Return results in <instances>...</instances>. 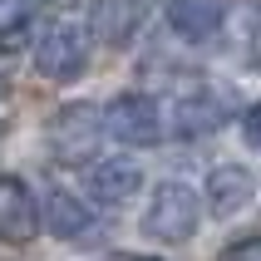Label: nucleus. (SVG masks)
Returning <instances> with one entry per match:
<instances>
[{
    "label": "nucleus",
    "instance_id": "obj_8",
    "mask_svg": "<svg viewBox=\"0 0 261 261\" xmlns=\"http://www.w3.org/2000/svg\"><path fill=\"white\" fill-rule=\"evenodd\" d=\"M143 188V168L133 158H94L84 163V192L99 207H123L128 197H138Z\"/></svg>",
    "mask_w": 261,
    "mask_h": 261
},
{
    "label": "nucleus",
    "instance_id": "obj_15",
    "mask_svg": "<svg viewBox=\"0 0 261 261\" xmlns=\"http://www.w3.org/2000/svg\"><path fill=\"white\" fill-rule=\"evenodd\" d=\"M20 15H25V10H20V0H0V30L10 25V20H20Z\"/></svg>",
    "mask_w": 261,
    "mask_h": 261
},
{
    "label": "nucleus",
    "instance_id": "obj_10",
    "mask_svg": "<svg viewBox=\"0 0 261 261\" xmlns=\"http://www.w3.org/2000/svg\"><path fill=\"white\" fill-rule=\"evenodd\" d=\"M222 20H227V0H168V25L188 44L212 40L222 30Z\"/></svg>",
    "mask_w": 261,
    "mask_h": 261
},
{
    "label": "nucleus",
    "instance_id": "obj_12",
    "mask_svg": "<svg viewBox=\"0 0 261 261\" xmlns=\"http://www.w3.org/2000/svg\"><path fill=\"white\" fill-rule=\"evenodd\" d=\"M30 35H35V20H30V15H20V20H10V25L0 30V55H20Z\"/></svg>",
    "mask_w": 261,
    "mask_h": 261
},
{
    "label": "nucleus",
    "instance_id": "obj_3",
    "mask_svg": "<svg viewBox=\"0 0 261 261\" xmlns=\"http://www.w3.org/2000/svg\"><path fill=\"white\" fill-rule=\"evenodd\" d=\"M103 133L118 138L123 148L163 143V138H168V128H163V99L158 94H143V89L109 99V109H103Z\"/></svg>",
    "mask_w": 261,
    "mask_h": 261
},
{
    "label": "nucleus",
    "instance_id": "obj_16",
    "mask_svg": "<svg viewBox=\"0 0 261 261\" xmlns=\"http://www.w3.org/2000/svg\"><path fill=\"white\" fill-rule=\"evenodd\" d=\"M109 261H153V256H109Z\"/></svg>",
    "mask_w": 261,
    "mask_h": 261
},
{
    "label": "nucleus",
    "instance_id": "obj_9",
    "mask_svg": "<svg viewBox=\"0 0 261 261\" xmlns=\"http://www.w3.org/2000/svg\"><path fill=\"white\" fill-rule=\"evenodd\" d=\"M251 197H256V177H251L242 163H222V168L207 173V212H212V217L247 212Z\"/></svg>",
    "mask_w": 261,
    "mask_h": 261
},
{
    "label": "nucleus",
    "instance_id": "obj_7",
    "mask_svg": "<svg viewBox=\"0 0 261 261\" xmlns=\"http://www.w3.org/2000/svg\"><path fill=\"white\" fill-rule=\"evenodd\" d=\"M40 232V202L25 177L0 173V247H30Z\"/></svg>",
    "mask_w": 261,
    "mask_h": 261
},
{
    "label": "nucleus",
    "instance_id": "obj_11",
    "mask_svg": "<svg viewBox=\"0 0 261 261\" xmlns=\"http://www.w3.org/2000/svg\"><path fill=\"white\" fill-rule=\"evenodd\" d=\"M40 222L59 237V242H79V237L94 232V207H89L84 197H74V192L55 188L49 197H44V207H40Z\"/></svg>",
    "mask_w": 261,
    "mask_h": 261
},
{
    "label": "nucleus",
    "instance_id": "obj_1",
    "mask_svg": "<svg viewBox=\"0 0 261 261\" xmlns=\"http://www.w3.org/2000/svg\"><path fill=\"white\" fill-rule=\"evenodd\" d=\"M89 44H94V35H89L84 20L59 15V20H49V25L35 30V64H40L44 79L74 84V79L84 74V64H89Z\"/></svg>",
    "mask_w": 261,
    "mask_h": 261
},
{
    "label": "nucleus",
    "instance_id": "obj_2",
    "mask_svg": "<svg viewBox=\"0 0 261 261\" xmlns=\"http://www.w3.org/2000/svg\"><path fill=\"white\" fill-rule=\"evenodd\" d=\"M197 222H202V202H197V192H192L188 182H177V177L158 182L153 197H148V207H143V237H153L163 247L188 242V237L197 232Z\"/></svg>",
    "mask_w": 261,
    "mask_h": 261
},
{
    "label": "nucleus",
    "instance_id": "obj_4",
    "mask_svg": "<svg viewBox=\"0 0 261 261\" xmlns=\"http://www.w3.org/2000/svg\"><path fill=\"white\" fill-rule=\"evenodd\" d=\"M227 123V99L207 89H177L173 99H163V128L168 138H202Z\"/></svg>",
    "mask_w": 261,
    "mask_h": 261
},
{
    "label": "nucleus",
    "instance_id": "obj_6",
    "mask_svg": "<svg viewBox=\"0 0 261 261\" xmlns=\"http://www.w3.org/2000/svg\"><path fill=\"white\" fill-rule=\"evenodd\" d=\"M153 10H158V0H94L89 5V35L109 49H123L148 30Z\"/></svg>",
    "mask_w": 261,
    "mask_h": 261
},
{
    "label": "nucleus",
    "instance_id": "obj_17",
    "mask_svg": "<svg viewBox=\"0 0 261 261\" xmlns=\"http://www.w3.org/2000/svg\"><path fill=\"white\" fill-rule=\"evenodd\" d=\"M40 5H74V0H40Z\"/></svg>",
    "mask_w": 261,
    "mask_h": 261
},
{
    "label": "nucleus",
    "instance_id": "obj_14",
    "mask_svg": "<svg viewBox=\"0 0 261 261\" xmlns=\"http://www.w3.org/2000/svg\"><path fill=\"white\" fill-rule=\"evenodd\" d=\"M242 133H247L251 148H261V103H251L247 114H242Z\"/></svg>",
    "mask_w": 261,
    "mask_h": 261
},
{
    "label": "nucleus",
    "instance_id": "obj_13",
    "mask_svg": "<svg viewBox=\"0 0 261 261\" xmlns=\"http://www.w3.org/2000/svg\"><path fill=\"white\" fill-rule=\"evenodd\" d=\"M217 261H261V237H237Z\"/></svg>",
    "mask_w": 261,
    "mask_h": 261
},
{
    "label": "nucleus",
    "instance_id": "obj_5",
    "mask_svg": "<svg viewBox=\"0 0 261 261\" xmlns=\"http://www.w3.org/2000/svg\"><path fill=\"white\" fill-rule=\"evenodd\" d=\"M99 138H103V109L94 103H69L49 118V148L64 163H94Z\"/></svg>",
    "mask_w": 261,
    "mask_h": 261
}]
</instances>
